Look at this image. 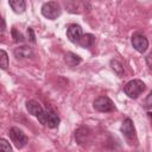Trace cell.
I'll return each mask as SVG.
<instances>
[{
    "instance_id": "cell-1",
    "label": "cell",
    "mask_w": 152,
    "mask_h": 152,
    "mask_svg": "<svg viewBox=\"0 0 152 152\" xmlns=\"http://www.w3.org/2000/svg\"><path fill=\"white\" fill-rule=\"evenodd\" d=\"M146 89V86L145 83L141 81V80H131L129 82H127L124 87V91L125 94L131 97V99H137L144 90Z\"/></svg>"
},
{
    "instance_id": "cell-2",
    "label": "cell",
    "mask_w": 152,
    "mask_h": 152,
    "mask_svg": "<svg viewBox=\"0 0 152 152\" xmlns=\"http://www.w3.org/2000/svg\"><path fill=\"white\" fill-rule=\"evenodd\" d=\"M42 14L43 17H45L46 19H50V20H55L57 19L61 13H62V8H61V5L52 0V1H48L45 2L43 6H42Z\"/></svg>"
},
{
    "instance_id": "cell-3",
    "label": "cell",
    "mask_w": 152,
    "mask_h": 152,
    "mask_svg": "<svg viewBox=\"0 0 152 152\" xmlns=\"http://www.w3.org/2000/svg\"><path fill=\"white\" fill-rule=\"evenodd\" d=\"M37 119L42 125L48 126L49 128H56V127H58V125L61 122L59 116L51 109H44L42 112V114L37 116Z\"/></svg>"
},
{
    "instance_id": "cell-4",
    "label": "cell",
    "mask_w": 152,
    "mask_h": 152,
    "mask_svg": "<svg viewBox=\"0 0 152 152\" xmlns=\"http://www.w3.org/2000/svg\"><path fill=\"white\" fill-rule=\"evenodd\" d=\"M93 107L95 110L101 112V113H110L115 110V106L113 103V101L108 97V96H99L94 100Z\"/></svg>"
},
{
    "instance_id": "cell-5",
    "label": "cell",
    "mask_w": 152,
    "mask_h": 152,
    "mask_svg": "<svg viewBox=\"0 0 152 152\" xmlns=\"http://www.w3.org/2000/svg\"><path fill=\"white\" fill-rule=\"evenodd\" d=\"M8 135H10L12 142L14 144V146L17 148H23L28 142V139L25 135V133L18 127H12L10 129V132H8Z\"/></svg>"
},
{
    "instance_id": "cell-6",
    "label": "cell",
    "mask_w": 152,
    "mask_h": 152,
    "mask_svg": "<svg viewBox=\"0 0 152 152\" xmlns=\"http://www.w3.org/2000/svg\"><path fill=\"white\" fill-rule=\"evenodd\" d=\"M131 42H132V46L140 53H144L146 52L147 48H148V40L145 36L140 34V33H134L131 38Z\"/></svg>"
},
{
    "instance_id": "cell-7",
    "label": "cell",
    "mask_w": 152,
    "mask_h": 152,
    "mask_svg": "<svg viewBox=\"0 0 152 152\" xmlns=\"http://www.w3.org/2000/svg\"><path fill=\"white\" fill-rule=\"evenodd\" d=\"M121 133L127 138V139H134L135 138V128L133 125V121L129 118H126L122 121V125L120 127Z\"/></svg>"
},
{
    "instance_id": "cell-8",
    "label": "cell",
    "mask_w": 152,
    "mask_h": 152,
    "mask_svg": "<svg viewBox=\"0 0 152 152\" xmlns=\"http://www.w3.org/2000/svg\"><path fill=\"white\" fill-rule=\"evenodd\" d=\"M83 34V31H82V27L77 24H71L68 30H66V36H68V39L72 43H77L80 40V38L82 37Z\"/></svg>"
},
{
    "instance_id": "cell-9",
    "label": "cell",
    "mask_w": 152,
    "mask_h": 152,
    "mask_svg": "<svg viewBox=\"0 0 152 152\" xmlns=\"http://www.w3.org/2000/svg\"><path fill=\"white\" fill-rule=\"evenodd\" d=\"M13 53H14L15 58H18V59H26V58H31L33 56V50L30 46L23 45V46L15 48Z\"/></svg>"
},
{
    "instance_id": "cell-10",
    "label": "cell",
    "mask_w": 152,
    "mask_h": 152,
    "mask_svg": "<svg viewBox=\"0 0 152 152\" xmlns=\"http://www.w3.org/2000/svg\"><path fill=\"white\" fill-rule=\"evenodd\" d=\"M89 138H90V129L87 127H80L75 132V139L78 145H83V144L88 142Z\"/></svg>"
},
{
    "instance_id": "cell-11",
    "label": "cell",
    "mask_w": 152,
    "mask_h": 152,
    "mask_svg": "<svg viewBox=\"0 0 152 152\" xmlns=\"http://www.w3.org/2000/svg\"><path fill=\"white\" fill-rule=\"evenodd\" d=\"M26 109H27V112L31 114V115H33V116H38V115H40L42 114V112L44 110L43 109V107L39 104V102H37V101H34V100H28L27 102H26Z\"/></svg>"
},
{
    "instance_id": "cell-12",
    "label": "cell",
    "mask_w": 152,
    "mask_h": 152,
    "mask_svg": "<svg viewBox=\"0 0 152 152\" xmlns=\"http://www.w3.org/2000/svg\"><path fill=\"white\" fill-rule=\"evenodd\" d=\"M8 4L14 13L21 14L26 10V1L25 0H8Z\"/></svg>"
},
{
    "instance_id": "cell-13",
    "label": "cell",
    "mask_w": 152,
    "mask_h": 152,
    "mask_svg": "<svg viewBox=\"0 0 152 152\" xmlns=\"http://www.w3.org/2000/svg\"><path fill=\"white\" fill-rule=\"evenodd\" d=\"M82 48H90L94 43H95V36L91 33H86L82 34V37L80 38V40L77 42Z\"/></svg>"
},
{
    "instance_id": "cell-14",
    "label": "cell",
    "mask_w": 152,
    "mask_h": 152,
    "mask_svg": "<svg viewBox=\"0 0 152 152\" xmlns=\"http://www.w3.org/2000/svg\"><path fill=\"white\" fill-rule=\"evenodd\" d=\"M64 61L69 66H76L77 64L81 63V57L74 52H66L64 56Z\"/></svg>"
},
{
    "instance_id": "cell-15",
    "label": "cell",
    "mask_w": 152,
    "mask_h": 152,
    "mask_svg": "<svg viewBox=\"0 0 152 152\" xmlns=\"http://www.w3.org/2000/svg\"><path fill=\"white\" fill-rule=\"evenodd\" d=\"M110 68L114 70V72H115L118 76H122V74H124V66H122V64H121L119 61L112 59V61H110Z\"/></svg>"
},
{
    "instance_id": "cell-16",
    "label": "cell",
    "mask_w": 152,
    "mask_h": 152,
    "mask_svg": "<svg viewBox=\"0 0 152 152\" xmlns=\"http://www.w3.org/2000/svg\"><path fill=\"white\" fill-rule=\"evenodd\" d=\"M8 68V55L5 50L0 49V69L6 70Z\"/></svg>"
},
{
    "instance_id": "cell-17",
    "label": "cell",
    "mask_w": 152,
    "mask_h": 152,
    "mask_svg": "<svg viewBox=\"0 0 152 152\" xmlns=\"http://www.w3.org/2000/svg\"><path fill=\"white\" fill-rule=\"evenodd\" d=\"M12 37H13V40H14L15 43H23V42L25 40L24 36H23L15 27L12 28Z\"/></svg>"
},
{
    "instance_id": "cell-18",
    "label": "cell",
    "mask_w": 152,
    "mask_h": 152,
    "mask_svg": "<svg viewBox=\"0 0 152 152\" xmlns=\"http://www.w3.org/2000/svg\"><path fill=\"white\" fill-rule=\"evenodd\" d=\"M0 151H5V152H11L12 151V146L4 138H0Z\"/></svg>"
},
{
    "instance_id": "cell-19",
    "label": "cell",
    "mask_w": 152,
    "mask_h": 152,
    "mask_svg": "<svg viewBox=\"0 0 152 152\" xmlns=\"http://www.w3.org/2000/svg\"><path fill=\"white\" fill-rule=\"evenodd\" d=\"M151 99H152V93H150L147 95V99H146V108H147L148 113H150V109H151Z\"/></svg>"
},
{
    "instance_id": "cell-20",
    "label": "cell",
    "mask_w": 152,
    "mask_h": 152,
    "mask_svg": "<svg viewBox=\"0 0 152 152\" xmlns=\"http://www.w3.org/2000/svg\"><path fill=\"white\" fill-rule=\"evenodd\" d=\"M5 27H6V24H5V20L2 19V17L0 15V31H5Z\"/></svg>"
},
{
    "instance_id": "cell-21",
    "label": "cell",
    "mask_w": 152,
    "mask_h": 152,
    "mask_svg": "<svg viewBox=\"0 0 152 152\" xmlns=\"http://www.w3.org/2000/svg\"><path fill=\"white\" fill-rule=\"evenodd\" d=\"M27 33H28V34H30V37H31L30 39H31L33 43H36V39H34V34H33V31H32V28H28V30H27Z\"/></svg>"
},
{
    "instance_id": "cell-22",
    "label": "cell",
    "mask_w": 152,
    "mask_h": 152,
    "mask_svg": "<svg viewBox=\"0 0 152 152\" xmlns=\"http://www.w3.org/2000/svg\"><path fill=\"white\" fill-rule=\"evenodd\" d=\"M150 58H151V56L148 55V56L146 57V62H147V65H148V68H151V63H150Z\"/></svg>"
}]
</instances>
